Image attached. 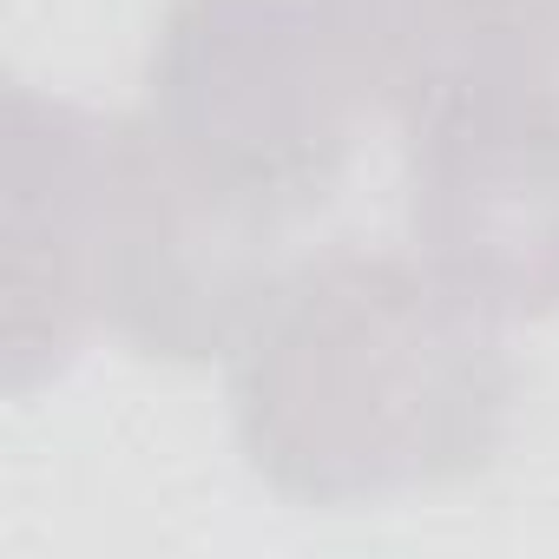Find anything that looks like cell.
<instances>
[{
	"label": "cell",
	"instance_id": "1",
	"mask_svg": "<svg viewBox=\"0 0 559 559\" xmlns=\"http://www.w3.org/2000/svg\"><path fill=\"white\" fill-rule=\"evenodd\" d=\"M500 317L421 257L330 250L276 276L230 349L237 448L297 507H356L480 474L513 421Z\"/></svg>",
	"mask_w": 559,
	"mask_h": 559
},
{
	"label": "cell",
	"instance_id": "2",
	"mask_svg": "<svg viewBox=\"0 0 559 559\" xmlns=\"http://www.w3.org/2000/svg\"><path fill=\"white\" fill-rule=\"evenodd\" d=\"M435 0H171L145 119L211 178L310 211L349 171L362 132L402 112Z\"/></svg>",
	"mask_w": 559,
	"mask_h": 559
},
{
	"label": "cell",
	"instance_id": "3",
	"mask_svg": "<svg viewBox=\"0 0 559 559\" xmlns=\"http://www.w3.org/2000/svg\"><path fill=\"white\" fill-rule=\"evenodd\" d=\"M284 211L211 178L145 112L106 126L93 310L99 330L158 362L230 356L276 290Z\"/></svg>",
	"mask_w": 559,
	"mask_h": 559
},
{
	"label": "cell",
	"instance_id": "4",
	"mask_svg": "<svg viewBox=\"0 0 559 559\" xmlns=\"http://www.w3.org/2000/svg\"><path fill=\"white\" fill-rule=\"evenodd\" d=\"M408 237L500 323L559 310V86H435L402 106Z\"/></svg>",
	"mask_w": 559,
	"mask_h": 559
},
{
	"label": "cell",
	"instance_id": "5",
	"mask_svg": "<svg viewBox=\"0 0 559 559\" xmlns=\"http://www.w3.org/2000/svg\"><path fill=\"white\" fill-rule=\"evenodd\" d=\"M106 126L86 106L8 86V178H0V369L8 395L53 382L99 330L93 243Z\"/></svg>",
	"mask_w": 559,
	"mask_h": 559
},
{
	"label": "cell",
	"instance_id": "6",
	"mask_svg": "<svg viewBox=\"0 0 559 559\" xmlns=\"http://www.w3.org/2000/svg\"><path fill=\"white\" fill-rule=\"evenodd\" d=\"M435 86H559V0H435L408 99Z\"/></svg>",
	"mask_w": 559,
	"mask_h": 559
}]
</instances>
